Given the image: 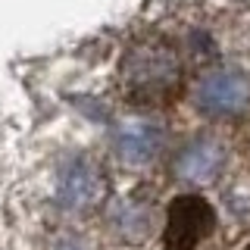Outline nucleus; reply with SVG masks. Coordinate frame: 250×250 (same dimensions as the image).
<instances>
[{"mask_svg": "<svg viewBox=\"0 0 250 250\" xmlns=\"http://www.w3.org/2000/svg\"><path fill=\"white\" fill-rule=\"evenodd\" d=\"M185 78V60L172 41L160 35L138 38L119 62V84L122 94L138 109L166 106L182 91Z\"/></svg>", "mask_w": 250, "mask_h": 250, "instance_id": "obj_1", "label": "nucleus"}, {"mask_svg": "<svg viewBox=\"0 0 250 250\" xmlns=\"http://www.w3.org/2000/svg\"><path fill=\"white\" fill-rule=\"evenodd\" d=\"M191 106L203 119L231 122L250 113V72L234 62H209L191 82Z\"/></svg>", "mask_w": 250, "mask_h": 250, "instance_id": "obj_2", "label": "nucleus"}, {"mask_svg": "<svg viewBox=\"0 0 250 250\" xmlns=\"http://www.w3.org/2000/svg\"><path fill=\"white\" fill-rule=\"evenodd\" d=\"M225 166H229V144L209 131H197L188 141H182V147L172 153L169 163L172 178L188 188L216 185L225 175Z\"/></svg>", "mask_w": 250, "mask_h": 250, "instance_id": "obj_3", "label": "nucleus"}, {"mask_svg": "<svg viewBox=\"0 0 250 250\" xmlns=\"http://www.w3.org/2000/svg\"><path fill=\"white\" fill-rule=\"evenodd\" d=\"M166 147V125L147 109H135L113 128V153L122 166L144 169L160 160Z\"/></svg>", "mask_w": 250, "mask_h": 250, "instance_id": "obj_4", "label": "nucleus"}, {"mask_svg": "<svg viewBox=\"0 0 250 250\" xmlns=\"http://www.w3.org/2000/svg\"><path fill=\"white\" fill-rule=\"evenodd\" d=\"M106 191L104 169L91 160V156H69L57 166V178H53V197H57L60 209L66 213H91Z\"/></svg>", "mask_w": 250, "mask_h": 250, "instance_id": "obj_5", "label": "nucleus"}, {"mask_svg": "<svg viewBox=\"0 0 250 250\" xmlns=\"http://www.w3.org/2000/svg\"><path fill=\"white\" fill-rule=\"evenodd\" d=\"M216 229V213L200 194H178L163 219V247L197 250Z\"/></svg>", "mask_w": 250, "mask_h": 250, "instance_id": "obj_6", "label": "nucleus"}, {"mask_svg": "<svg viewBox=\"0 0 250 250\" xmlns=\"http://www.w3.org/2000/svg\"><path fill=\"white\" fill-rule=\"evenodd\" d=\"M104 229L106 234L122 247H138L144 244L150 234L160 229V213L156 203L141 191L119 194L116 200H109L104 213Z\"/></svg>", "mask_w": 250, "mask_h": 250, "instance_id": "obj_7", "label": "nucleus"}, {"mask_svg": "<svg viewBox=\"0 0 250 250\" xmlns=\"http://www.w3.org/2000/svg\"><path fill=\"white\" fill-rule=\"evenodd\" d=\"M244 250H250V244H247V247H244Z\"/></svg>", "mask_w": 250, "mask_h": 250, "instance_id": "obj_8", "label": "nucleus"}]
</instances>
